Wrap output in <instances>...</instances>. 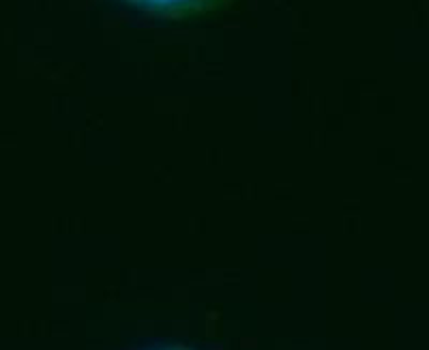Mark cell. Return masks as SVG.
Listing matches in <instances>:
<instances>
[{
	"label": "cell",
	"instance_id": "1",
	"mask_svg": "<svg viewBox=\"0 0 429 350\" xmlns=\"http://www.w3.org/2000/svg\"><path fill=\"white\" fill-rule=\"evenodd\" d=\"M140 2L152 4V7H187L196 0H140Z\"/></svg>",
	"mask_w": 429,
	"mask_h": 350
}]
</instances>
